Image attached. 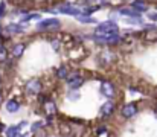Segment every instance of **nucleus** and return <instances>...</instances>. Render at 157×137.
Segmentation results:
<instances>
[{
  "mask_svg": "<svg viewBox=\"0 0 157 137\" xmlns=\"http://www.w3.org/2000/svg\"><path fill=\"white\" fill-rule=\"evenodd\" d=\"M41 18V15L40 14H29V15H26V17H23V23H26V21H29V20H40Z\"/></svg>",
  "mask_w": 157,
  "mask_h": 137,
  "instance_id": "412c9836",
  "label": "nucleus"
},
{
  "mask_svg": "<svg viewBox=\"0 0 157 137\" xmlns=\"http://www.w3.org/2000/svg\"><path fill=\"white\" fill-rule=\"evenodd\" d=\"M5 128H6V127H5L3 124H0V131H5Z\"/></svg>",
  "mask_w": 157,
  "mask_h": 137,
  "instance_id": "7c9ffc66",
  "label": "nucleus"
},
{
  "mask_svg": "<svg viewBox=\"0 0 157 137\" xmlns=\"http://www.w3.org/2000/svg\"><path fill=\"white\" fill-rule=\"evenodd\" d=\"M92 38L95 43L102 46H114L121 43V37L117 34H114V35H93Z\"/></svg>",
  "mask_w": 157,
  "mask_h": 137,
  "instance_id": "f03ea898",
  "label": "nucleus"
},
{
  "mask_svg": "<svg viewBox=\"0 0 157 137\" xmlns=\"http://www.w3.org/2000/svg\"><path fill=\"white\" fill-rule=\"evenodd\" d=\"M154 113H156V114H157V107H156V110H154Z\"/></svg>",
  "mask_w": 157,
  "mask_h": 137,
  "instance_id": "2f4dec72",
  "label": "nucleus"
},
{
  "mask_svg": "<svg viewBox=\"0 0 157 137\" xmlns=\"http://www.w3.org/2000/svg\"><path fill=\"white\" fill-rule=\"evenodd\" d=\"M55 75H56V78H58V79H66V78H67V75H69V69H67L66 66H61L59 69H56Z\"/></svg>",
  "mask_w": 157,
  "mask_h": 137,
  "instance_id": "6ab92c4d",
  "label": "nucleus"
},
{
  "mask_svg": "<svg viewBox=\"0 0 157 137\" xmlns=\"http://www.w3.org/2000/svg\"><path fill=\"white\" fill-rule=\"evenodd\" d=\"M55 12H61V14H66V15H75V17H78L81 14V9L76 8V6H72V5H59V6H56V11Z\"/></svg>",
  "mask_w": 157,
  "mask_h": 137,
  "instance_id": "0eeeda50",
  "label": "nucleus"
},
{
  "mask_svg": "<svg viewBox=\"0 0 157 137\" xmlns=\"http://www.w3.org/2000/svg\"><path fill=\"white\" fill-rule=\"evenodd\" d=\"M66 81H67V84H69V87L70 89H79L82 84H84V78L79 75V73H72V75H67V78H66Z\"/></svg>",
  "mask_w": 157,
  "mask_h": 137,
  "instance_id": "423d86ee",
  "label": "nucleus"
},
{
  "mask_svg": "<svg viewBox=\"0 0 157 137\" xmlns=\"http://www.w3.org/2000/svg\"><path fill=\"white\" fill-rule=\"evenodd\" d=\"M95 2H99L101 5H108V2H104V0H79V3L82 5H95Z\"/></svg>",
  "mask_w": 157,
  "mask_h": 137,
  "instance_id": "5701e85b",
  "label": "nucleus"
},
{
  "mask_svg": "<svg viewBox=\"0 0 157 137\" xmlns=\"http://www.w3.org/2000/svg\"><path fill=\"white\" fill-rule=\"evenodd\" d=\"M43 110H44V113H46L48 117H55L56 113H58L56 104L53 101H51V99H44L43 101Z\"/></svg>",
  "mask_w": 157,
  "mask_h": 137,
  "instance_id": "1a4fd4ad",
  "label": "nucleus"
},
{
  "mask_svg": "<svg viewBox=\"0 0 157 137\" xmlns=\"http://www.w3.org/2000/svg\"><path fill=\"white\" fill-rule=\"evenodd\" d=\"M121 114H122L124 119H131V117H134V116L137 114V104H134V102L125 104V105L122 107V110H121Z\"/></svg>",
  "mask_w": 157,
  "mask_h": 137,
  "instance_id": "39448f33",
  "label": "nucleus"
},
{
  "mask_svg": "<svg viewBox=\"0 0 157 137\" xmlns=\"http://www.w3.org/2000/svg\"><path fill=\"white\" fill-rule=\"evenodd\" d=\"M41 82L38 79H31L26 82V87H25V91L28 96H38L41 93Z\"/></svg>",
  "mask_w": 157,
  "mask_h": 137,
  "instance_id": "20e7f679",
  "label": "nucleus"
},
{
  "mask_svg": "<svg viewBox=\"0 0 157 137\" xmlns=\"http://www.w3.org/2000/svg\"><path fill=\"white\" fill-rule=\"evenodd\" d=\"M23 127H26V122H25V120L20 122L18 125H12V127H9V128H5V134L8 137L20 136V130H21Z\"/></svg>",
  "mask_w": 157,
  "mask_h": 137,
  "instance_id": "9b49d317",
  "label": "nucleus"
},
{
  "mask_svg": "<svg viewBox=\"0 0 157 137\" xmlns=\"http://www.w3.org/2000/svg\"><path fill=\"white\" fill-rule=\"evenodd\" d=\"M59 26H61V23H59L58 18H46V20H41L37 25V29L38 31H55Z\"/></svg>",
  "mask_w": 157,
  "mask_h": 137,
  "instance_id": "7ed1b4c3",
  "label": "nucleus"
},
{
  "mask_svg": "<svg viewBox=\"0 0 157 137\" xmlns=\"http://www.w3.org/2000/svg\"><path fill=\"white\" fill-rule=\"evenodd\" d=\"M114 110H116V105H114V102H113V101H107V102H104V104L101 105L99 116H101L102 119H107V117H110V116L114 113Z\"/></svg>",
  "mask_w": 157,
  "mask_h": 137,
  "instance_id": "6e6552de",
  "label": "nucleus"
},
{
  "mask_svg": "<svg viewBox=\"0 0 157 137\" xmlns=\"http://www.w3.org/2000/svg\"><path fill=\"white\" fill-rule=\"evenodd\" d=\"M0 82H2V76H0Z\"/></svg>",
  "mask_w": 157,
  "mask_h": 137,
  "instance_id": "473e14b6",
  "label": "nucleus"
},
{
  "mask_svg": "<svg viewBox=\"0 0 157 137\" xmlns=\"http://www.w3.org/2000/svg\"><path fill=\"white\" fill-rule=\"evenodd\" d=\"M131 6H133L136 11H139V12H145V11H148V5H147L145 0H134V2L131 3Z\"/></svg>",
  "mask_w": 157,
  "mask_h": 137,
  "instance_id": "dca6fc26",
  "label": "nucleus"
},
{
  "mask_svg": "<svg viewBox=\"0 0 157 137\" xmlns=\"http://www.w3.org/2000/svg\"><path fill=\"white\" fill-rule=\"evenodd\" d=\"M119 14L128 15V17H139V15H140L139 11H136L133 6H131V8H121V9H119Z\"/></svg>",
  "mask_w": 157,
  "mask_h": 137,
  "instance_id": "f3484780",
  "label": "nucleus"
},
{
  "mask_svg": "<svg viewBox=\"0 0 157 137\" xmlns=\"http://www.w3.org/2000/svg\"><path fill=\"white\" fill-rule=\"evenodd\" d=\"M23 31H25V28H23L21 25H14V23L8 25V26L3 29V32H6V34H21Z\"/></svg>",
  "mask_w": 157,
  "mask_h": 137,
  "instance_id": "4468645a",
  "label": "nucleus"
},
{
  "mask_svg": "<svg viewBox=\"0 0 157 137\" xmlns=\"http://www.w3.org/2000/svg\"><path fill=\"white\" fill-rule=\"evenodd\" d=\"M5 11H6V3L2 2V3H0V18H2V15L5 14Z\"/></svg>",
  "mask_w": 157,
  "mask_h": 137,
  "instance_id": "c85d7f7f",
  "label": "nucleus"
},
{
  "mask_svg": "<svg viewBox=\"0 0 157 137\" xmlns=\"http://www.w3.org/2000/svg\"><path fill=\"white\" fill-rule=\"evenodd\" d=\"M59 128H61V134H64V136L72 134V127H67V125L61 124V125H59Z\"/></svg>",
  "mask_w": 157,
  "mask_h": 137,
  "instance_id": "4be33fe9",
  "label": "nucleus"
},
{
  "mask_svg": "<svg viewBox=\"0 0 157 137\" xmlns=\"http://www.w3.org/2000/svg\"><path fill=\"white\" fill-rule=\"evenodd\" d=\"M5 108H6L8 113H17L20 110V102L15 101V99H9V101H6Z\"/></svg>",
  "mask_w": 157,
  "mask_h": 137,
  "instance_id": "ddd939ff",
  "label": "nucleus"
},
{
  "mask_svg": "<svg viewBox=\"0 0 157 137\" xmlns=\"http://www.w3.org/2000/svg\"><path fill=\"white\" fill-rule=\"evenodd\" d=\"M25 47H26V44L25 43H17V44H14V47H12V56L14 58H20L21 55H23V52H25Z\"/></svg>",
  "mask_w": 157,
  "mask_h": 137,
  "instance_id": "2eb2a0df",
  "label": "nucleus"
},
{
  "mask_svg": "<svg viewBox=\"0 0 157 137\" xmlns=\"http://www.w3.org/2000/svg\"><path fill=\"white\" fill-rule=\"evenodd\" d=\"M52 49L55 52H58L59 49H61V41H58V40H53L52 41Z\"/></svg>",
  "mask_w": 157,
  "mask_h": 137,
  "instance_id": "cd10ccee",
  "label": "nucleus"
},
{
  "mask_svg": "<svg viewBox=\"0 0 157 137\" xmlns=\"http://www.w3.org/2000/svg\"><path fill=\"white\" fill-rule=\"evenodd\" d=\"M114 59V53L111 52V50H102L101 53H99V56H98V61H99V64L101 66H108L111 61Z\"/></svg>",
  "mask_w": 157,
  "mask_h": 137,
  "instance_id": "9d476101",
  "label": "nucleus"
},
{
  "mask_svg": "<svg viewBox=\"0 0 157 137\" xmlns=\"http://www.w3.org/2000/svg\"><path fill=\"white\" fill-rule=\"evenodd\" d=\"M32 133H37L40 128H43V122H35V124H32Z\"/></svg>",
  "mask_w": 157,
  "mask_h": 137,
  "instance_id": "a878e982",
  "label": "nucleus"
},
{
  "mask_svg": "<svg viewBox=\"0 0 157 137\" xmlns=\"http://www.w3.org/2000/svg\"><path fill=\"white\" fill-rule=\"evenodd\" d=\"M145 40H157V31L148 32V34L145 35Z\"/></svg>",
  "mask_w": 157,
  "mask_h": 137,
  "instance_id": "bb28decb",
  "label": "nucleus"
},
{
  "mask_svg": "<svg viewBox=\"0 0 157 137\" xmlns=\"http://www.w3.org/2000/svg\"><path fill=\"white\" fill-rule=\"evenodd\" d=\"M2 104H3V93L0 91V105H2Z\"/></svg>",
  "mask_w": 157,
  "mask_h": 137,
  "instance_id": "c756f323",
  "label": "nucleus"
},
{
  "mask_svg": "<svg viewBox=\"0 0 157 137\" xmlns=\"http://www.w3.org/2000/svg\"><path fill=\"white\" fill-rule=\"evenodd\" d=\"M101 93L107 96V97H113L114 94H116V89H114V86L111 84V82H108V81H104L102 84H101Z\"/></svg>",
  "mask_w": 157,
  "mask_h": 137,
  "instance_id": "f8f14e48",
  "label": "nucleus"
},
{
  "mask_svg": "<svg viewBox=\"0 0 157 137\" xmlns=\"http://www.w3.org/2000/svg\"><path fill=\"white\" fill-rule=\"evenodd\" d=\"M114 34H119V26L114 21L99 23L95 29V35H114Z\"/></svg>",
  "mask_w": 157,
  "mask_h": 137,
  "instance_id": "f257e3e1",
  "label": "nucleus"
},
{
  "mask_svg": "<svg viewBox=\"0 0 157 137\" xmlns=\"http://www.w3.org/2000/svg\"><path fill=\"white\" fill-rule=\"evenodd\" d=\"M6 58H8V50H6V47L0 43V63H3V61H6Z\"/></svg>",
  "mask_w": 157,
  "mask_h": 137,
  "instance_id": "aec40b11",
  "label": "nucleus"
},
{
  "mask_svg": "<svg viewBox=\"0 0 157 137\" xmlns=\"http://www.w3.org/2000/svg\"><path fill=\"white\" fill-rule=\"evenodd\" d=\"M67 97H69L70 101H78V99H79V93H78V91H70V93L67 94Z\"/></svg>",
  "mask_w": 157,
  "mask_h": 137,
  "instance_id": "393cba45",
  "label": "nucleus"
},
{
  "mask_svg": "<svg viewBox=\"0 0 157 137\" xmlns=\"http://www.w3.org/2000/svg\"><path fill=\"white\" fill-rule=\"evenodd\" d=\"M78 21L79 23H84V25H89V23H98V20L96 18H93V17H90V15H87V14H79L78 15Z\"/></svg>",
  "mask_w": 157,
  "mask_h": 137,
  "instance_id": "a211bd4d",
  "label": "nucleus"
},
{
  "mask_svg": "<svg viewBox=\"0 0 157 137\" xmlns=\"http://www.w3.org/2000/svg\"><path fill=\"white\" fill-rule=\"evenodd\" d=\"M96 134H98V136H105V134H108V128H107L105 125H101V127L96 130Z\"/></svg>",
  "mask_w": 157,
  "mask_h": 137,
  "instance_id": "b1692460",
  "label": "nucleus"
}]
</instances>
